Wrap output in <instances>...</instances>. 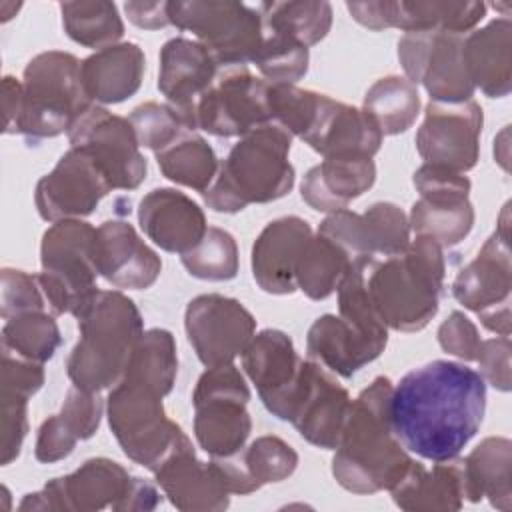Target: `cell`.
<instances>
[{"label": "cell", "mask_w": 512, "mask_h": 512, "mask_svg": "<svg viewBox=\"0 0 512 512\" xmlns=\"http://www.w3.org/2000/svg\"><path fill=\"white\" fill-rule=\"evenodd\" d=\"M486 412V382L462 362L432 360L394 386L390 414L400 444L424 460L456 458Z\"/></svg>", "instance_id": "1"}, {"label": "cell", "mask_w": 512, "mask_h": 512, "mask_svg": "<svg viewBox=\"0 0 512 512\" xmlns=\"http://www.w3.org/2000/svg\"><path fill=\"white\" fill-rule=\"evenodd\" d=\"M392 392V380L376 376L350 402L332 458V476L348 492L374 494L390 490L412 462L392 430Z\"/></svg>", "instance_id": "2"}, {"label": "cell", "mask_w": 512, "mask_h": 512, "mask_svg": "<svg viewBox=\"0 0 512 512\" xmlns=\"http://www.w3.org/2000/svg\"><path fill=\"white\" fill-rule=\"evenodd\" d=\"M74 318L80 340L66 362L72 386L86 392L116 386L144 332L138 306L120 290H98Z\"/></svg>", "instance_id": "3"}, {"label": "cell", "mask_w": 512, "mask_h": 512, "mask_svg": "<svg viewBox=\"0 0 512 512\" xmlns=\"http://www.w3.org/2000/svg\"><path fill=\"white\" fill-rule=\"evenodd\" d=\"M444 276V248L428 236H416L400 254L374 258L366 272V286L388 328L418 332L438 312Z\"/></svg>", "instance_id": "4"}, {"label": "cell", "mask_w": 512, "mask_h": 512, "mask_svg": "<svg viewBox=\"0 0 512 512\" xmlns=\"http://www.w3.org/2000/svg\"><path fill=\"white\" fill-rule=\"evenodd\" d=\"M292 134L268 122L244 134L220 162L214 182L202 192L214 212L236 214L250 204H266L294 188V166L288 160Z\"/></svg>", "instance_id": "5"}, {"label": "cell", "mask_w": 512, "mask_h": 512, "mask_svg": "<svg viewBox=\"0 0 512 512\" xmlns=\"http://www.w3.org/2000/svg\"><path fill=\"white\" fill-rule=\"evenodd\" d=\"M80 64L74 54L60 50L40 52L26 64L16 134L28 142L60 136L94 104L84 90Z\"/></svg>", "instance_id": "6"}, {"label": "cell", "mask_w": 512, "mask_h": 512, "mask_svg": "<svg viewBox=\"0 0 512 512\" xmlns=\"http://www.w3.org/2000/svg\"><path fill=\"white\" fill-rule=\"evenodd\" d=\"M94 240L96 228L80 218L52 222L42 234L38 278L54 316H76L98 292Z\"/></svg>", "instance_id": "7"}, {"label": "cell", "mask_w": 512, "mask_h": 512, "mask_svg": "<svg viewBox=\"0 0 512 512\" xmlns=\"http://www.w3.org/2000/svg\"><path fill=\"white\" fill-rule=\"evenodd\" d=\"M106 414L122 452L150 472L188 440L184 430L166 416L162 396L128 380L112 386Z\"/></svg>", "instance_id": "8"}, {"label": "cell", "mask_w": 512, "mask_h": 512, "mask_svg": "<svg viewBox=\"0 0 512 512\" xmlns=\"http://www.w3.org/2000/svg\"><path fill=\"white\" fill-rule=\"evenodd\" d=\"M170 24L192 32L220 66H246L262 46V18L258 8L228 0L168 2Z\"/></svg>", "instance_id": "9"}, {"label": "cell", "mask_w": 512, "mask_h": 512, "mask_svg": "<svg viewBox=\"0 0 512 512\" xmlns=\"http://www.w3.org/2000/svg\"><path fill=\"white\" fill-rule=\"evenodd\" d=\"M70 148H78L102 170L112 190H136L148 172L128 118L92 104L66 132Z\"/></svg>", "instance_id": "10"}, {"label": "cell", "mask_w": 512, "mask_h": 512, "mask_svg": "<svg viewBox=\"0 0 512 512\" xmlns=\"http://www.w3.org/2000/svg\"><path fill=\"white\" fill-rule=\"evenodd\" d=\"M464 34L440 30L404 32L398 40V60L404 78L422 84L434 102L458 104L472 100L476 88L462 58Z\"/></svg>", "instance_id": "11"}, {"label": "cell", "mask_w": 512, "mask_h": 512, "mask_svg": "<svg viewBox=\"0 0 512 512\" xmlns=\"http://www.w3.org/2000/svg\"><path fill=\"white\" fill-rule=\"evenodd\" d=\"M194 122L196 130L218 138H242L268 124V82L256 78L248 66H222L198 100Z\"/></svg>", "instance_id": "12"}, {"label": "cell", "mask_w": 512, "mask_h": 512, "mask_svg": "<svg viewBox=\"0 0 512 512\" xmlns=\"http://www.w3.org/2000/svg\"><path fill=\"white\" fill-rule=\"evenodd\" d=\"M184 328L198 360L212 368L242 356L254 336L256 320L236 298L200 294L186 306Z\"/></svg>", "instance_id": "13"}, {"label": "cell", "mask_w": 512, "mask_h": 512, "mask_svg": "<svg viewBox=\"0 0 512 512\" xmlns=\"http://www.w3.org/2000/svg\"><path fill=\"white\" fill-rule=\"evenodd\" d=\"M484 114L476 100L446 104L430 100L416 132V150L424 164L468 172L480 158Z\"/></svg>", "instance_id": "14"}, {"label": "cell", "mask_w": 512, "mask_h": 512, "mask_svg": "<svg viewBox=\"0 0 512 512\" xmlns=\"http://www.w3.org/2000/svg\"><path fill=\"white\" fill-rule=\"evenodd\" d=\"M132 476L110 458H90L74 472L52 478L42 490L26 494L18 510H60L98 512L116 508L128 492Z\"/></svg>", "instance_id": "15"}, {"label": "cell", "mask_w": 512, "mask_h": 512, "mask_svg": "<svg viewBox=\"0 0 512 512\" xmlns=\"http://www.w3.org/2000/svg\"><path fill=\"white\" fill-rule=\"evenodd\" d=\"M248 400L250 388L228 378L194 386V436L212 458L232 456L246 446L252 430Z\"/></svg>", "instance_id": "16"}, {"label": "cell", "mask_w": 512, "mask_h": 512, "mask_svg": "<svg viewBox=\"0 0 512 512\" xmlns=\"http://www.w3.org/2000/svg\"><path fill=\"white\" fill-rule=\"evenodd\" d=\"M350 394L336 374L314 360H302L288 422L312 446L334 450L350 410Z\"/></svg>", "instance_id": "17"}, {"label": "cell", "mask_w": 512, "mask_h": 512, "mask_svg": "<svg viewBox=\"0 0 512 512\" xmlns=\"http://www.w3.org/2000/svg\"><path fill=\"white\" fill-rule=\"evenodd\" d=\"M102 170L78 148L60 156L56 166L38 180L34 204L42 220L58 222L90 216L110 192Z\"/></svg>", "instance_id": "18"}, {"label": "cell", "mask_w": 512, "mask_h": 512, "mask_svg": "<svg viewBox=\"0 0 512 512\" xmlns=\"http://www.w3.org/2000/svg\"><path fill=\"white\" fill-rule=\"evenodd\" d=\"M318 234L334 240L352 258L394 256L410 244V222L400 206L376 202L362 214L348 208L328 214Z\"/></svg>", "instance_id": "19"}, {"label": "cell", "mask_w": 512, "mask_h": 512, "mask_svg": "<svg viewBox=\"0 0 512 512\" xmlns=\"http://www.w3.org/2000/svg\"><path fill=\"white\" fill-rule=\"evenodd\" d=\"M242 368L256 386L266 410L278 420H288L302 368V358L292 338L276 328L258 332L242 352Z\"/></svg>", "instance_id": "20"}, {"label": "cell", "mask_w": 512, "mask_h": 512, "mask_svg": "<svg viewBox=\"0 0 512 512\" xmlns=\"http://www.w3.org/2000/svg\"><path fill=\"white\" fill-rule=\"evenodd\" d=\"M220 68L214 54L198 40L176 36L160 48L158 90L166 98V104H170L194 132L196 104L212 86Z\"/></svg>", "instance_id": "21"}, {"label": "cell", "mask_w": 512, "mask_h": 512, "mask_svg": "<svg viewBox=\"0 0 512 512\" xmlns=\"http://www.w3.org/2000/svg\"><path fill=\"white\" fill-rule=\"evenodd\" d=\"M94 264L98 276L120 290H146L160 272V256L126 220H106L96 228Z\"/></svg>", "instance_id": "22"}, {"label": "cell", "mask_w": 512, "mask_h": 512, "mask_svg": "<svg viewBox=\"0 0 512 512\" xmlns=\"http://www.w3.org/2000/svg\"><path fill=\"white\" fill-rule=\"evenodd\" d=\"M508 234V204L504 206L498 226L486 238L476 258L468 262L452 282V296L464 308L482 312L490 306L510 302L512 260Z\"/></svg>", "instance_id": "23"}, {"label": "cell", "mask_w": 512, "mask_h": 512, "mask_svg": "<svg viewBox=\"0 0 512 512\" xmlns=\"http://www.w3.org/2000/svg\"><path fill=\"white\" fill-rule=\"evenodd\" d=\"M156 484L182 512H218L230 504V492L212 462H200L184 440L154 472Z\"/></svg>", "instance_id": "24"}, {"label": "cell", "mask_w": 512, "mask_h": 512, "mask_svg": "<svg viewBox=\"0 0 512 512\" xmlns=\"http://www.w3.org/2000/svg\"><path fill=\"white\" fill-rule=\"evenodd\" d=\"M142 232L164 252L186 254L208 230L204 210L176 188H154L138 206Z\"/></svg>", "instance_id": "25"}, {"label": "cell", "mask_w": 512, "mask_h": 512, "mask_svg": "<svg viewBox=\"0 0 512 512\" xmlns=\"http://www.w3.org/2000/svg\"><path fill=\"white\" fill-rule=\"evenodd\" d=\"M312 236L300 216H282L264 226L252 246V276L268 294L296 292V264Z\"/></svg>", "instance_id": "26"}, {"label": "cell", "mask_w": 512, "mask_h": 512, "mask_svg": "<svg viewBox=\"0 0 512 512\" xmlns=\"http://www.w3.org/2000/svg\"><path fill=\"white\" fill-rule=\"evenodd\" d=\"M386 344L388 334L366 332L336 314L316 318L306 334L308 358L340 378H352L376 360Z\"/></svg>", "instance_id": "27"}, {"label": "cell", "mask_w": 512, "mask_h": 512, "mask_svg": "<svg viewBox=\"0 0 512 512\" xmlns=\"http://www.w3.org/2000/svg\"><path fill=\"white\" fill-rule=\"evenodd\" d=\"M302 140L324 158H372L380 150L382 132L362 108L324 96L320 112Z\"/></svg>", "instance_id": "28"}, {"label": "cell", "mask_w": 512, "mask_h": 512, "mask_svg": "<svg viewBox=\"0 0 512 512\" xmlns=\"http://www.w3.org/2000/svg\"><path fill=\"white\" fill-rule=\"evenodd\" d=\"M398 508L408 512L460 510L466 496V472L462 458L436 462L430 470L412 460L402 478L388 490Z\"/></svg>", "instance_id": "29"}, {"label": "cell", "mask_w": 512, "mask_h": 512, "mask_svg": "<svg viewBox=\"0 0 512 512\" xmlns=\"http://www.w3.org/2000/svg\"><path fill=\"white\" fill-rule=\"evenodd\" d=\"M230 494H252L264 484L290 478L298 466L296 450L278 436H258L232 456L210 460Z\"/></svg>", "instance_id": "30"}, {"label": "cell", "mask_w": 512, "mask_h": 512, "mask_svg": "<svg viewBox=\"0 0 512 512\" xmlns=\"http://www.w3.org/2000/svg\"><path fill=\"white\" fill-rule=\"evenodd\" d=\"M374 182L376 164L372 158L332 156L306 172L300 194L310 208L332 214L348 208V204L368 192Z\"/></svg>", "instance_id": "31"}, {"label": "cell", "mask_w": 512, "mask_h": 512, "mask_svg": "<svg viewBox=\"0 0 512 512\" xmlns=\"http://www.w3.org/2000/svg\"><path fill=\"white\" fill-rule=\"evenodd\" d=\"M462 58L474 88L488 98H504L512 90V22L494 18L464 36Z\"/></svg>", "instance_id": "32"}, {"label": "cell", "mask_w": 512, "mask_h": 512, "mask_svg": "<svg viewBox=\"0 0 512 512\" xmlns=\"http://www.w3.org/2000/svg\"><path fill=\"white\" fill-rule=\"evenodd\" d=\"M146 56L134 42H118L96 50L80 64V76L88 98L96 104H118L140 90Z\"/></svg>", "instance_id": "33"}, {"label": "cell", "mask_w": 512, "mask_h": 512, "mask_svg": "<svg viewBox=\"0 0 512 512\" xmlns=\"http://www.w3.org/2000/svg\"><path fill=\"white\" fill-rule=\"evenodd\" d=\"M468 502L488 498L502 512L512 508V442L504 436L484 438L462 458Z\"/></svg>", "instance_id": "34"}, {"label": "cell", "mask_w": 512, "mask_h": 512, "mask_svg": "<svg viewBox=\"0 0 512 512\" xmlns=\"http://www.w3.org/2000/svg\"><path fill=\"white\" fill-rule=\"evenodd\" d=\"M410 230L428 236L442 248L460 244L474 226V206L468 196H420L410 210Z\"/></svg>", "instance_id": "35"}, {"label": "cell", "mask_w": 512, "mask_h": 512, "mask_svg": "<svg viewBox=\"0 0 512 512\" xmlns=\"http://www.w3.org/2000/svg\"><path fill=\"white\" fill-rule=\"evenodd\" d=\"M486 16L484 2H452V0H394V24L404 32L440 30L450 34H466Z\"/></svg>", "instance_id": "36"}, {"label": "cell", "mask_w": 512, "mask_h": 512, "mask_svg": "<svg viewBox=\"0 0 512 512\" xmlns=\"http://www.w3.org/2000/svg\"><path fill=\"white\" fill-rule=\"evenodd\" d=\"M178 374L176 340L164 328L144 330L136 342L122 380L140 384L162 398L172 392Z\"/></svg>", "instance_id": "37"}, {"label": "cell", "mask_w": 512, "mask_h": 512, "mask_svg": "<svg viewBox=\"0 0 512 512\" xmlns=\"http://www.w3.org/2000/svg\"><path fill=\"white\" fill-rule=\"evenodd\" d=\"M362 110L374 120L382 136L406 132L420 112V94L416 84L404 76H384L364 94Z\"/></svg>", "instance_id": "38"}, {"label": "cell", "mask_w": 512, "mask_h": 512, "mask_svg": "<svg viewBox=\"0 0 512 512\" xmlns=\"http://www.w3.org/2000/svg\"><path fill=\"white\" fill-rule=\"evenodd\" d=\"M352 256L334 240L312 234L296 264V288L310 300H326L336 292Z\"/></svg>", "instance_id": "39"}, {"label": "cell", "mask_w": 512, "mask_h": 512, "mask_svg": "<svg viewBox=\"0 0 512 512\" xmlns=\"http://www.w3.org/2000/svg\"><path fill=\"white\" fill-rule=\"evenodd\" d=\"M256 8L264 30L286 34L306 48L324 40L332 26V6L326 0L262 2Z\"/></svg>", "instance_id": "40"}, {"label": "cell", "mask_w": 512, "mask_h": 512, "mask_svg": "<svg viewBox=\"0 0 512 512\" xmlns=\"http://www.w3.org/2000/svg\"><path fill=\"white\" fill-rule=\"evenodd\" d=\"M156 162L170 182L196 192H204L220 168L214 148L196 132H186L174 144L156 152Z\"/></svg>", "instance_id": "41"}, {"label": "cell", "mask_w": 512, "mask_h": 512, "mask_svg": "<svg viewBox=\"0 0 512 512\" xmlns=\"http://www.w3.org/2000/svg\"><path fill=\"white\" fill-rule=\"evenodd\" d=\"M62 26L70 40L86 48H108L124 36V22L114 2L76 0L60 4Z\"/></svg>", "instance_id": "42"}, {"label": "cell", "mask_w": 512, "mask_h": 512, "mask_svg": "<svg viewBox=\"0 0 512 512\" xmlns=\"http://www.w3.org/2000/svg\"><path fill=\"white\" fill-rule=\"evenodd\" d=\"M54 318L50 312L36 310L4 320L2 350L38 364L48 362L62 344V334Z\"/></svg>", "instance_id": "43"}, {"label": "cell", "mask_w": 512, "mask_h": 512, "mask_svg": "<svg viewBox=\"0 0 512 512\" xmlns=\"http://www.w3.org/2000/svg\"><path fill=\"white\" fill-rule=\"evenodd\" d=\"M190 276L210 282H226L238 274V244L228 230L208 226L202 240L180 256Z\"/></svg>", "instance_id": "44"}, {"label": "cell", "mask_w": 512, "mask_h": 512, "mask_svg": "<svg viewBox=\"0 0 512 512\" xmlns=\"http://www.w3.org/2000/svg\"><path fill=\"white\" fill-rule=\"evenodd\" d=\"M262 32V46L252 64H256L266 82L296 84L308 72V48L286 34L264 28Z\"/></svg>", "instance_id": "45"}, {"label": "cell", "mask_w": 512, "mask_h": 512, "mask_svg": "<svg viewBox=\"0 0 512 512\" xmlns=\"http://www.w3.org/2000/svg\"><path fill=\"white\" fill-rule=\"evenodd\" d=\"M326 94L298 88L294 84L268 82V114L270 122L282 126L300 140L312 128Z\"/></svg>", "instance_id": "46"}, {"label": "cell", "mask_w": 512, "mask_h": 512, "mask_svg": "<svg viewBox=\"0 0 512 512\" xmlns=\"http://www.w3.org/2000/svg\"><path fill=\"white\" fill-rule=\"evenodd\" d=\"M128 120L134 128L138 144L154 154L174 144L186 132H194L170 104L160 102H144L136 106Z\"/></svg>", "instance_id": "47"}, {"label": "cell", "mask_w": 512, "mask_h": 512, "mask_svg": "<svg viewBox=\"0 0 512 512\" xmlns=\"http://www.w3.org/2000/svg\"><path fill=\"white\" fill-rule=\"evenodd\" d=\"M36 310L50 312L38 274H30L16 268H2L0 316L8 320L12 316H18L24 312H36Z\"/></svg>", "instance_id": "48"}, {"label": "cell", "mask_w": 512, "mask_h": 512, "mask_svg": "<svg viewBox=\"0 0 512 512\" xmlns=\"http://www.w3.org/2000/svg\"><path fill=\"white\" fill-rule=\"evenodd\" d=\"M104 414V402L98 392H86L72 386L66 392L62 408L58 412L60 420L66 428L78 438L88 440L100 428V420Z\"/></svg>", "instance_id": "49"}, {"label": "cell", "mask_w": 512, "mask_h": 512, "mask_svg": "<svg viewBox=\"0 0 512 512\" xmlns=\"http://www.w3.org/2000/svg\"><path fill=\"white\" fill-rule=\"evenodd\" d=\"M2 398V448L0 464L8 466L20 456L28 434V398L16 394H0Z\"/></svg>", "instance_id": "50"}, {"label": "cell", "mask_w": 512, "mask_h": 512, "mask_svg": "<svg viewBox=\"0 0 512 512\" xmlns=\"http://www.w3.org/2000/svg\"><path fill=\"white\" fill-rule=\"evenodd\" d=\"M510 354H512V342L510 336H496L482 340L478 346L476 362L480 368V376L484 382H488L492 388L500 392H510L512 388V374H510Z\"/></svg>", "instance_id": "51"}, {"label": "cell", "mask_w": 512, "mask_h": 512, "mask_svg": "<svg viewBox=\"0 0 512 512\" xmlns=\"http://www.w3.org/2000/svg\"><path fill=\"white\" fill-rule=\"evenodd\" d=\"M480 334L476 324L460 310L450 312V316L438 326V344L444 352L460 358L462 362L476 360Z\"/></svg>", "instance_id": "52"}, {"label": "cell", "mask_w": 512, "mask_h": 512, "mask_svg": "<svg viewBox=\"0 0 512 512\" xmlns=\"http://www.w3.org/2000/svg\"><path fill=\"white\" fill-rule=\"evenodd\" d=\"M44 364L2 350V392L32 398L44 384Z\"/></svg>", "instance_id": "53"}, {"label": "cell", "mask_w": 512, "mask_h": 512, "mask_svg": "<svg viewBox=\"0 0 512 512\" xmlns=\"http://www.w3.org/2000/svg\"><path fill=\"white\" fill-rule=\"evenodd\" d=\"M412 184L420 196H470L472 188L468 176L436 164H422L412 174Z\"/></svg>", "instance_id": "54"}, {"label": "cell", "mask_w": 512, "mask_h": 512, "mask_svg": "<svg viewBox=\"0 0 512 512\" xmlns=\"http://www.w3.org/2000/svg\"><path fill=\"white\" fill-rule=\"evenodd\" d=\"M76 442H78V438L66 428V424L60 420V416L52 414L38 428L34 456L42 464H52V462H58V460H64L66 456H70Z\"/></svg>", "instance_id": "55"}, {"label": "cell", "mask_w": 512, "mask_h": 512, "mask_svg": "<svg viewBox=\"0 0 512 512\" xmlns=\"http://www.w3.org/2000/svg\"><path fill=\"white\" fill-rule=\"evenodd\" d=\"M350 16L368 30L392 28L394 0H368V2H348Z\"/></svg>", "instance_id": "56"}, {"label": "cell", "mask_w": 512, "mask_h": 512, "mask_svg": "<svg viewBox=\"0 0 512 512\" xmlns=\"http://www.w3.org/2000/svg\"><path fill=\"white\" fill-rule=\"evenodd\" d=\"M124 12L134 26L144 30H158L170 24L168 2H126Z\"/></svg>", "instance_id": "57"}, {"label": "cell", "mask_w": 512, "mask_h": 512, "mask_svg": "<svg viewBox=\"0 0 512 512\" xmlns=\"http://www.w3.org/2000/svg\"><path fill=\"white\" fill-rule=\"evenodd\" d=\"M162 502L160 492L156 490V486L144 478L132 476V482L128 486V492L122 496V500L116 504L114 510H154L158 508Z\"/></svg>", "instance_id": "58"}, {"label": "cell", "mask_w": 512, "mask_h": 512, "mask_svg": "<svg viewBox=\"0 0 512 512\" xmlns=\"http://www.w3.org/2000/svg\"><path fill=\"white\" fill-rule=\"evenodd\" d=\"M2 110H4V134H16L18 118L22 112V82L14 76L2 80Z\"/></svg>", "instance_id": "59"}, {"label": "cell", "mask_w": 512, "mask_h": 512, "mask_svg": "<svg viewBox=\"0 0 512 512\" xmlns=\"http://www.w3.org/2000/svg\"><path fill=\"white\" fill-rule=\"evenodd\" d=\"M478 318H480V324L498 334V336H510V302H502V304H496V306H490L482 312H478Z\"/></svg>", "instance_id": "60"}]
</instances>
